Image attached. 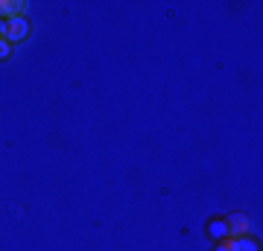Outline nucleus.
<instances>
[{
	"instance_id": "obj_8",
	"label": "nucleus",
	"mask_w": 263,
	"mask_h": 251,
	"mask_svg": "<svg viewBox=\"0 0 263 251\" xmlns=\"http://www.w3.org/2000/svg\"><path fill=\"white\" fill-rule=\"evenodd\" d=\"M3 29H6V21H0V38H3Z\"/></svg>"
},
{
	"instance_id": "obj_4",
	"label": "nucleus",
	"mask_w": 263,
	"mask_h": 251,
	"mask_svg": "<svg viewBox=\"0 0 263 251\" xmlns=\"http://www.w3.org/2000/svg\"><path fill=\"white\" fill-rule=\"evenodd\" d=\"M205 231H208V237H211L214 242L228 240V225H226V216H214V219H208Z\"/></svg>"
},
{
	"instance_id": "obj_1",
	"label": "nucleus",
	"mask_w": 263,
	"mask_h": 251,
	"mask_svg": "<svg viewBox=\"0 0 263 251\" xmlns=\"http://www.w3.org/2000/svg\"><path fill=\"white\" fill-rule=\"evenodd\" d=\"M3 38H6L9 44H21V41H27V38H29V21H27V15H21V18H9V21H6Z\"/></svg>"
},
{
	"instance_id": "obj_3",
	"label": "nucleus",
	"mask_w": 263,
	"mask_h": 251,
	"mask_svg": "<svg viewBox=\"0 0 263 251\" xmlns=\"http://www.w3.org/2000/svg\"><path fill=\"white\" fill-rule=\"evenodd\" d=\"M27 3L24 0H0V21H9V18H21L27 15Z\"/></svg>"
},
{
	"instance_id": "obj_5",
	"label": "nucleus",
	"mask_w": 263,
	"mask_h": 251,
	"mask_svg": "<svg viewBox=\"0 0 263 251\" xmlns=\"http://www.w3.org/2000/svg\"><path fill=\"white\" fill-rule=\"evenodd\" d=\"M228 251H260V242L246 234V237H234V240H228Z\"/></svg>"
},
{
	"instance_id": "obj_7",
	"label": "nucleus",
	"mask_w": 263,
	"mask_h": 251,
	"mask_svg": "<svg viewBox=\"0 0 263 251\" xmlns=\"http://www.w3.org/2000/svg\"><path fill=\"white\" fill-rule=\"evenodd\" d=\"M211 251H228V240H222V242H214V248Z\"/></svg>"
},
{
	"instance_id": "obj_2",
	"label": "nucleus",
	"mask_w": 263,
	"mask_h": 251,
	"mask_svg": "<svg viewBox=\"0 0 263 251\" xmlns=\"http://www.w3.org/2000/svg\"><path fill=\"white\" fill-rule=\"evenodd\" d=\"M226 225H228V240H234V237H246V234H249V228H252V219L237 210V214L226 216Z\"/></svg>"
},
{
	"instance_id": "obj_6",
	"label": "nucleus",
	"mask_w": 263,
	"mask_h": 251,
	"mask_svg": "<svg viewBox=\"0 0 263 251\" xmlns=\"http://www.w3.org/2000/svg\"><path fill=\"white\" fill-rule=\"evenodd\" d=\"M9 56H12V44L6 41V38H0V62H3V59H9Z\"/></svg>"
}]
</instances>
